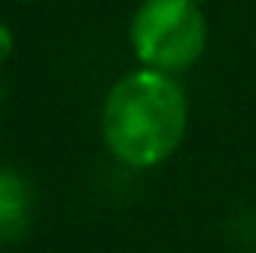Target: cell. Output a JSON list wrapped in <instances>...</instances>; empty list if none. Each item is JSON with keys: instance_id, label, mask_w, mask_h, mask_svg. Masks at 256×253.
Listing matches in <instances>:
<instances>
[{"instance_id": "3", "label": "cell", "mask_w": 256, "mask_h": 253, "mask_svg": "<svg viewBox=\"0 0 256 253\" xmlns=\"http://www.w3.org/2000/svg\"><path fill=\"white\" fill-rule=\"evenodd\" d=\"M33 224V190L27 179L12 170L0 167V244H15L27 236Z\"/></svg>"}, {"instance_id": "5", "label": "cell", "mask_w": 256, "mask_h": 253, "mask_svg": "<svg viewBox=\"0 0 256 253\" xmlns=\"http://www.w3.org/2000/svg\"><path fill=\"white\" fill-rule=\"evenodd\" d=\"M194 3H200V6H202V3H206V0H194Z\"/></svg>"}, {"instance_id": "4", "label": "cell", "mask_w": 256, "mask_h": 253, "mask_svg": "<svg viewBox=\"0 0 256 253\" xmlns=\"http://www.w3.org/2000/svg\"><path fill=\"white\" fill-rule=\"evenodd\" d=\"M12 51H15V36H12V30L0 21V66L12 57Z\"/></svg>"}, {"instance_id": "2", "label": "cell", "mask_w": 256, "mask_h": 253, "mask_svg": "<svg viewBox=\"0 0 256 253\" xmlns=\"http://www.w3.org/2000/svg\"><path fill=\"white\" fill-rule=\"evenodd\" d=\"M128 45L143 68L176 78L208 48L206 12L194 0H143L131 15Z\"/></svg>"}, {"instance_id": "1", "label": "cell", "mask_w": 256, "mask_h": 253, "mask_svg": "<svg viewBox=\"0 0 256 253\" xmlns=\"http://www.w3.org/2000/svg\"><path fill=\"white\" fill-rule=\"evenodd\" d=\"M188 92L179 78L137 66L110 84L98 128L104 149L128 170H152L176 155L188 134Z\"/></svg>"}]
</instances>
